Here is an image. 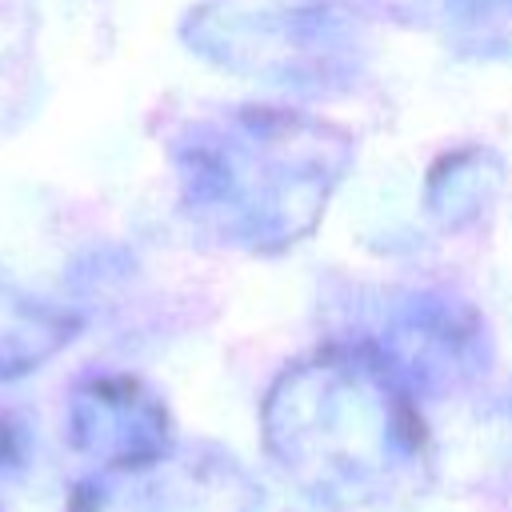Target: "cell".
Masks as SVG:
<instances>
[{"label":"cell","instance_id":"6da1fadb","mask_svg":"<svg viewBox=\"0 0 512 512\" xmlns=\"http://www.w3.org/2000/svg\"><path fill=\"white\" fill-rule=\"evenodd\" d=\"M264 416L280 468L328 504L380 500L424 464L412 404L368 356L324 352L296 364L268 396Z\"/></svg>","mask_w":512,"mask_h":512},{"label":"cell","instance_id":"7a4b0ae2","mask_svg":"<svg viewBox=\"0 0 512 512\" xmlns=\"http://www.w3.org/2000/svg\"><path fill=\"white\" fill-rule=\"evenodd\" d=\"M324 124L276 112H244L236 140L224 148L220 192L232 200L244 244H292L324 208L328 188L340 180L344 140H328Z\"/></svg>","mask_w":512,"mask_h":512}]
</instances>
